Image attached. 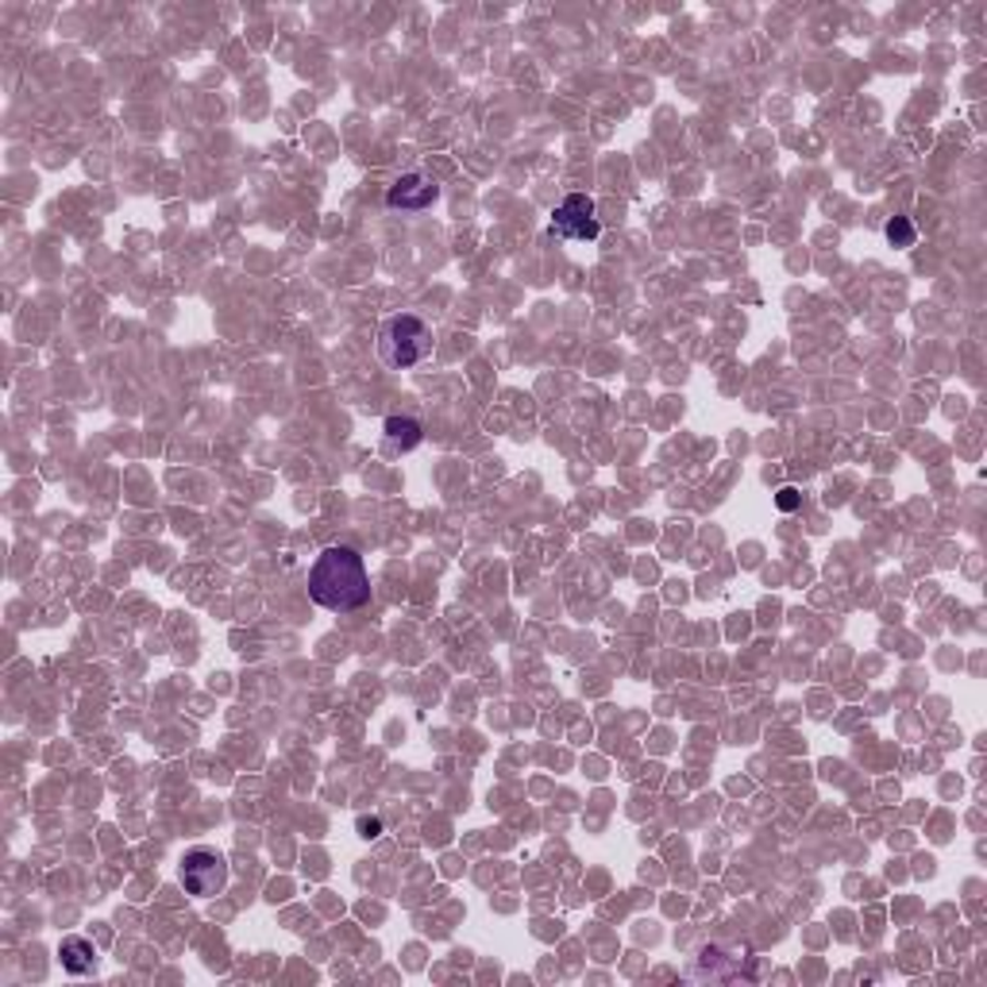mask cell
I'll use <instances>...</instances> for the list:
<instances>
[{"label":"cell","instance_id":"cell-1","mask_svg":"<svg viewBox=\"0 0 987 987\" xmlns=\"http://www.w3.org/2000/svg\"><path fill=\"white\" fill-rule=\"evenodd\" d=\"M309 599L332 614H355L371 602V575L363 556L347 544H332L309 567Z\"/></svg>","mask_w":987,"mask_h":987},{"label":"cell","instance_id":"cell-2","mask_svg":"<svg viewBox=\"0 0 987 987\" xmlns=\"http://www.w3.org/2000/svg\"><path fill=\"white\" fill-rule=\"evenodd\" d=\"M432 355V329L414 317V312H397L382 324L379 332V359L394 371H409V367L424 363Z\"/></svg>","mask_w":987,"mask_h":987},{"label":"cell","instance_id":"cell-3","mask_svg":"<svg viewBox=\"0 0 987 987\" xmlns=\"http://www.w3.org/2000/svg\"><path fill=\"white\" fill-rule=\"evenodd\" d=\"M177 879L194 899H212L229 887V861L217 849H189L177 864Z\"/></svg>","mask_w":987,"mask_h":987},{"label":"cell","instance_id":"cell-4","mask_svg":"<svg viewBox=\"0 0 987 987\" xmlns=\"http://www.w3.org/2000/svg\"><path fill=\"white\" fill-rule=\"evenodd\" d=\"M599 209L587 194H567L552 212V236L559 239H599Z\"/></svg>","mask_w":987,"mask_h":987},{"label":"cell","instance_id":"cell-5","mask_svg":"<svg viewBox=\"0 0 987 987\" xmlns=\"http://www.w3.org/2000/svg\"><path fill=\"white\" fill-rule=\"evenodd\" d=\"M440 197V186L429 174H402L394 186L386 189V209L394 212H424L432 209Z\"/></svg>","mask_w":987,"mask_h":987},{"label":"cell","instance_id":"cell-6","mask_svg":"<svg viewBox=\"0 0 987 987\" xmlns=\"http://www.w3.org/2000/svg\"><path fill=\"white\" fill-rule=\"evenodd\" d=\"M59 961H62V969H66L70 976H89V972H97V949H94V941H89V937H77V934L62 937Z\"/></svg>","mask_w":987,"mask_h":987},{"label":"cell","instance_id":"cell-7","mask_svg":"<svg viewBox=\"0 0 987 987\" xmlns=\"http://www.w3.org/2000/svg\"><path fill=\"white\" fill-rule=\"evenodd\" d=\"M382 432H386V452H414V447L424 440L421 424H417L414 417H386Z\"/></svg>","mask_w":987,"mask_h":987},{"label":"cell","instance_id":"cell-8","mask_svg":"<svg viewBox=\"0 0 987 987\" xmlns=\"http://www.w3.org/2000/svg\"><path fill=\"white\" fill-rule=\"evenodd\" d=\"M884 236L891 247H914L918 244V229L911 224V217H891L884 224Z\"/></svg>","mask_w":987,"mask_h":987},{"label":"cell","instance_id":"cell-9","mask_svg":"<svg viewBox=\"0 0 987 987\" xmlns=\"http://www.w3.org/2000/svg\"><path fill=\"white\" fill-rule=\"evenodd\" d=\"M776 506L784 509V514H794V509L802 506V494H799L794 486H784V490L776 494Z\"/></svg>","mask_w":987,"mask_h":987},{"label":"cell","instance_id":"cell-10","mask_svg":"<svg viewBox=\"0 0 987 987\" xmlns=\"http://www.w3.org/2000/svg\"><path fill=\"white\" fill-rule=\"evenodd\" d=\"M359 834H363L367 841H374V837L382 834V822L379 818H363V822H359Z\"/></svg>","mask_w":987,"mask_h":987}]
</instances>
